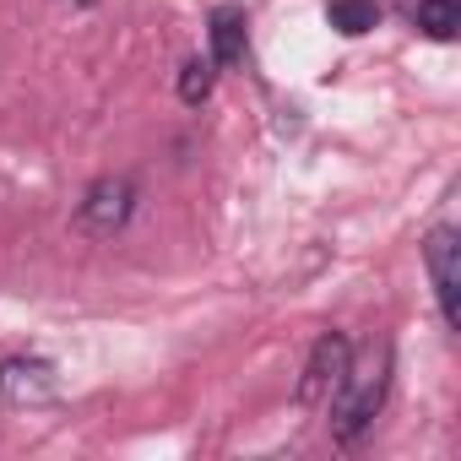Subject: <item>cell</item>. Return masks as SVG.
Segmentation results:
<instances>
[{
	"label": "cell",
	"instance_id": "cell-1",
	"mask_svg": "<svg viewBox=\"0 0 461 461\" xmlns=\"http://www.w3.org/2000/svg\"><path fill=\"white\" fill-rule=\"evenodd\" d=\"M385 391H391V342H375V348H364L358 364L348 358V375L326 402L331 407V439L353 445L375 423V412L385 407Z\"/></svg>",
	"mask_w": 461,
	"mask_h": 461
},
{
	"label": "cell",
	"instance_id": "cell-2",
	"mask_svg": "<svg viewBox=\"0 0 461 461\" xmlns=\"http://www.w3.org/2000/svg\"><path fill=\"white\" fill-rule=\"evenodd\" d=\"M131 212H136V179L104 174V179H93V185L82 190V201H77V228H82L87 240H114L120 228L131 222Z\"/></svg>",
	"mask_w": 461,
	"mask_h": 461
},
{
	"label": "cell",
	"instance_id": "cell-3",
	"mask_svg": "<svg viewBox=\"0 0 461 461\" xmlns=\"http://www.w3.org/2000/svg\"><path fill=\"white\" fill-rule=\"evenodd\" d=\"M423 267H429L439 315H445V326L456 331V326H461V240H456L450 222H439L434 234L423 240Z\"/></svg>",
	"mask_w": 461,
	"mask_h": 461
},
{
	"label": "cell",
	"instance_id": "cell-4",
	"mask_svg": "<svg viewBox=\"0 0 461 461\" xmlns=\"http://www.w3.org/2000/svg\"><path fill=\"white\" fill-rule=\"evenodd\" d=\"M55 391H60L55 364L39 353H17V358L0 364V402L6 407H50Z\"/></svg>",
	"mask_w": 461,
	"mask_h": 461
},
{
	"label": "cell",
	"instance_id": "cell-5",
	"mask_svg": "<svg viewBox=\"0 0 461 461\" xmlns=\"http://www.w3.org/2000/svg\"><path fill=\"white\" fill-rule=\"evenodd\" d=\"M348 358H353V342H348L342 331H326V337L310 348V364H304V375H299V402H304V407L331 402V391H337L342 375H348Z\"/></svg>",
	"mask_w": 461,
	"mask_h": 461
},
{
	"label": "cell",
	"instance_id": "cell-6",
	"mask_svg": "<svg viewBox=\"0 0 461 461\" xmlns=\"http://www.w3.org/2000/svg\"><path fill=\"white\" fill-rule=\"evenodd\" d=\"M407 23H412L423 39L450 44V39L461 33V6H456V0H407Z\"/></svg>",
	"mask_w": 461,
	"mask_h": 461
},
{
	"label": "cell",
	"instance_id": "cell-7",
	"mask_svg": "<svg viewBox=\"0 0 461 461\" xmlns=\"http://www.w3.org/2000/svg\"><path fill=\"white\" fill-rule=\"evenodd\" d=\"M206 39H212V60L217 66H240L245 60V12L240 6H217Z\"/></svg>",
	"mask_w": 461,
	"mask_h": 461
},
{
	"label": "cell",
	"instance_id": "cell-8",
	"mask_svg": "<svg viewBox=\"0 0 461 461\" xmlns=\"http://www.w3.org/2000/svg\"><path fill=\"white\" fill-rule=\"evenodd\" d=\"M326 23H331L342 39H364V33L380 23V0H331V6H326Z\"/></svg>",
	"mask_w": 461,
	"mask_h": 461
},
{
	"label": "cell",
	"instance_id": "cell-9",
	"mask_svg": "<svg viewBox=\"0 0 461 461\" xmlns=\"http://www.w3.org/2000/svg\"><path fill=\"white\" fill-rule=\"evenodd\" d=\"M212 82H217V60H212V55H195V60L179 66V98H185V104H206Z\"/></svg>",
	"mask_w": 461,
	"mask_h": 461
},
{
	"label": "cell",
	"instance_id": "cell-10",
	"mask_svg": "<svg viewBox=\"0 0 461 461\" xmlns=\"http://www.w3.org/2000/svg\"><path fill=\"white\" fill-rule=\"evenodd\" d=\"M77 6H98V0H77Z\"/></svg>",
	"mask_w": 461,
	"mask_h": 461
}]
</instances>
